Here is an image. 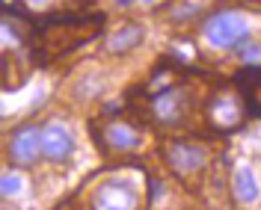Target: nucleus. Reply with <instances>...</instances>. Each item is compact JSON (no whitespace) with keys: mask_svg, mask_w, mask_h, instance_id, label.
I'll return each mask as SVG.
<instances>
[{"mask_svg":"<svg viewBox=\"0 0 261 210\" xmlns=\"http://www.w3.org/2000/svg\"><path fill=\"white\" fill-rule=\"evenodd\" d=\"M104 30V15H68L50 18L30 33V53L36 65H48L65 53L92 42Z\"/></svg>","mask_w":261,"mask_h":210,"instance_id":"f257e3e1","label":"nucleus"},{"mask_svg":"<svg viewBox=\"0 0 261 210\" xmlns=\"http://www.w3.org/2000/svg\"><path fill=\"white\" fill-rule=\"evenodd\" d=\"M146 115L158 128H181L193 115V92L184 83L163 86L161 92L146 95Z\"/></svg>","mask_w":261,"mask_h":210,"instance_id":"f03ea898","label":"nucleus"},{"mask_svg":"<svg viewBox=\"0 0 261 210\" xmlns=\"http://www.w3.org/2000/svg\"><path fill=\"white\" fill-rule=\"evenodd\" d=\"M161 151L169 172L175 178H181L184 184L199 178L208 169V160H211V148L202 139H169V142H163Z\"/></svg>","mask_w":261,"mask_h":210,"instance_id":"7ed1b4c3","label":"nucleus"},{"mask_svg":"<svg viewBox=\"0 0 261 210\" xmlns=\"http://www.w3.org/2000/svg\"><path fill=\"white\" fill-rule=\"evenodd\" d=\"M246 115V107H244V98L238 92V86L231 89H217L208 101V107H205V118H208V125H211L217 133H228V130H234L241 122H244Z\"/></svg>","mask_w":261,"mask_h":210,"instance_id":"20e7f679","label":"nucleus"},{"mask_svg":"<svg viewBox=\"0 0 261 210\" xmlns=\"http://www.w3.org/2000/svg\"><path fill=\"white\" fill-rule=\"evenodd\" d=\"M98 145L110 154H125V151H134L140 145V130L134 128L125 118H107L95 128Z\"/></svg>","mask_w":261,"mask_h":210,"instance_id":"39448f33","label":"nucleus"},{"mask_svg":"<svg viewBox=\"0 0 261 210\" xmlns=\"http://www.w3.org/2000/svg\"><path fill=\"white\" fill-rule=\"evenodd\" d=\"M205 39L211 42L214 48H231L249 33V24H246L244 15H234V12H220V15L208 18L205 24Z\"/></svg>","mask_w":261,"mask_h":210,"instance_id":"423d86ee","label":"nucleus"},{"mask_svg":"<svg viewBox=\"0 0 261 210\" xmlns=\"http://www.w3.org/2000/svg\"><path fill=\"white\" fill-rule=\"evenodd\" d=\"M89 210H137V190L128 181H110L95 190Z\"/></svg>","mask_w":261,"mask_h":210,"instance_id":"0eeeda50","label":"nucleus"},{"mask_svg":"<svg viewBox=\"0 0 261 210\" xmlns=\"http://www.w3.org/2000/svg\"><path fill=\"white\" fill-rule=\"evenodd\" d=\"M39 154H42V130L39 128L27 125V128L12 133V139H9V160L15 166H33L39 160Z\"/></svg>","mask_w":261,"mask_h":210,"instance_id":"6e6552de","label":"nucleus"},{"mask_svg":"<svg viewBox=\"0 0 261 210\" xmlns=\"http://www.w3.org/2000/svg\"><path fill=\"white\" fill-rule=\"evenodd\" d=\"M234 86L244 98L246 115L252 118H261V65H249V68H241L238 77H234Z\"/></svg>","mask_w":261,"mask_h":210,"instance_id":"1a4fd4ad","label":"nucleus"},{"mask_svg":"<svg viewBox=\"0 0 261 210\" xmlns=\"http://www.w3.org/2000/svg\"><path fill=\"white\" fill-rule=\"evenodd\" d=\"M74 151V139L63 125H48L42 130V154L54 163H65Z\"/></svg>","mask_w":261,"mask_h":210,"instance_id":"9d476101","label":"nucleus"},{"mask_svg":"<svg viewBox=\"0 0 261 210\" xmlns=\"http://www.w3.org/2000/svg\"><path fill=\"white\" fill-rule=\"evenodd\" d=\"M231 195H234V201H241V204H249V201L258 198V178H255V172H252L249 166H241V169L231 175Z\"/></svg>","mask_w":261,"mask_h":210,"instance_id":"9b49d317","label":"nucleus"},{"mask_svg":"<svg viewBox=\"0 0 261 210\" xmlns=\"http://www.w3.org/2000/svg\"><path fill=\"white\" fill-rule=\"evenodd\" d=\"M143 27L140 24H125V27H119V30L107 39V53H128V50L140 48V42H143Z\"/></svg>","mask_w":261,"mask_h":210,"instance_id":"f8f14e48","label":"nucleus"},{"mask_svg":"<svg viewBox=\"0 0 261 210\" xmlns=\"http://www.w3.org/2000/svg\"><path fill=\"white\" fill-rule=\"evenodd\" d=\"M21 3H24V6H30V9H39V12H42V9H50L57 0H21ZM65 3H68L71 9H83L89 0H65Z\"/></svg>","mask_w":261,"mask_h":210,"instance_id":"ddd939ff","label":"nucleus"},{"mask_svg":"<svg viewBox=\"0 0 261 210\" xmlns=\"http://www.w3.org/2000/svg\"><path fill=\"white\" fill-rule=\"evenodd\" d=\"M18 187H21V178H15V175H3V195L18 193Z\"/></svg>","mask_w":261,"mask_h":210,"instance_id":"4468645a","label":"nucleus"},{"mask_svg":"<svg viewBox=\"0 0 261 210\" xmlns=\"http://www.w3.org/2000/svg\"><path fill=\"white\" fill-rule=\"evenodd\" d=\"M143 3H151V0H143Z\"/></svg>","mask_w":261,"mask_h":210,"instance_id":"2eb2a0df","label":"nucleus"}]
</instances>
